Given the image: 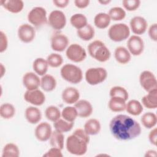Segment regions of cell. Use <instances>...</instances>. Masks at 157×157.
<instances>
[{"mask_svg":"<svg viewBox=\"0 0 157 157\" xmlns=\"http://www.w3.org/2000/svg\"><path fill=\"white\" fill-rule=\"evenodd\" d=\"M15 114V108L10 103H4L0 106V115L6 120L12 118Z\"/></svg>","mask_w":157,"mask_h":157,"instance_id":"34","label":"cell"},{"mask_svg":"<svg viewBox=\"0 0 157 157\" xmlns=\"http://www.w3.org/2000/svg\"><path fill=\"white\" fill-rule=\"evenodd\" d=\"M140 121L143 126L147 129L154 128L157 123V117L155 113L149 112L142 115Z\"/></svg>","mask_w":157,"mask_h":157,"instance_id":"32","label":"cell"},{"mask_svg":"<svg viewBox=\"0 0 157 157\" xmlns=\"http://www.w3.org/2000/svg\"><path fill=\"white\" fill-rule=\"evenodd\" d=\"M109 94L110 97H120L127 101L129 98V94L127 90L120 86H115L111 88Z\"/></svg>","mask_w":157,"mask_h":157,"instance_id":"41","label":"cell"},{"mask_svg":"<svg viewBox=\"0 0 157 157\" xmlns=\"http://www.w3.org/2000/svg\"><path fill=\"white\" fill-rule=\"evenodd\" d=\"M125 10L120 7H113L111 8L108 13L111 20L113 21H120L126 17Z\"/></svg>","mask_w":157,"mask_h":157,"instance_id":"39","label":"cell"},{"mask_svg":"<svg viewBox=\"0 0 157 157\" xmlns=\"http://www.w3.org/2000/svg\"><path fill=\"white\" fill-rule=\"evenodd\" d=\"M89 142V135L83 129L78 128L67 137L66 142V147L69 153L77 156H82L86 153Z\"/></svg>","mask_w":157,"mask_h":157,"instance_id":"2","label":"cell"},{"mask_svg":"<svg viewBox=\"0 0 157 157\" xmlns=\"http://www.w3.org/2000/svg\"><path fill=\"white\" fill-rule=\"evenodd\" d=\"M5 72H6V67L4 66V65L1 63V65H0V77L2 78L4 74H5Z\"/></svg>","mask_w":157,"mask_h":157,"instance_id":"50","label":"cell"},{"mask_svg":"<svg viewBox=\"0 0 157 157\" xmlns=\"http://www.w3.org/2000/svg\"><path fill=\"white\" fill-rule=\"evenodd\" d=\"M98 2L102 5H106L111 2V1L110 0H99L98 1Z\"/></svg>","mask_w":157,"mask_h":157,"instance_id":"51","label":"cell"},{"mask_svg":"<svg viewBox=\"0 0 157 157\" xmlns=\"http://www.w3.org/2000/svg\"><path fill=\"white\" fill-rule=\"evenodd\" d=\"M47 61L49 66L52 67H58L63 63V58L62 56L56 53H52L50 54L47 58Z\"/></svg>","mask_w":157,"mask_h":157,"instance_id":"40","label":"cell"},{"mask_svg":"<svg viewBox=\"0 0 157 157\" xmlns=\"http://www.w3.org/2000/svg\"><path fill=\"white\" fill-rule=\"evenodd\" d=\"M25 118L30 124H37L42 118L41 111L34 106L28 107L25 112Z\"/></svg>","mask_w":157,"mask_h":157,"instance_id":"21","label":"cell"},{"mask_svg":"<svg viewBox=\"0 0 157 157\" xmlns=\"http://www.w3.org/2000/svg\"><path fill=\"white\" fill-rule=\"evenodd\" d=\"M156 156V151L154 150H149L146 151L145 154V156Z\"/></svg>","mask_w":157,"mask_h":157,"instance_id":"49","label":"cell"},{"mask_svg":"<svg viewBox=\"0 0 157 157\" xmlns=\"http://www.w3.org/2000/svg\"><path fill=\"white\" fill-rule=\"evenodd\" d=\"M111 19L107 13L100 12L94 18V24L99 29H105L110 25Z\"/></svg>","mask_w":157,"mask_h":157,"instance_id":"29","label":"cell"},{"mask_svg":"<svg viewBox=\"0 0 157 157\" xmlns=\"http://www.w3.org/2000/svg\"><path fill=\"white\" fill-rule=\"evenodd\" d=\"M139 83L142 88L147 92L157 88L156 76L150 71H144L140 73Z\"/></svg>","mask_w":157,"mask_h":157,"instance_id":"10","label":"cell"},{"mask_svg":"<svg viewBox=\"0 0 157 157\" xmlns=\"http://www.w3.org/2000/svg\"><path fill=\"white\" fill-rule=\"evenodd\" d=\"M41 88L47 92L54 90L56 86V80L55 78L50 74H45L40 78Z\"/></svg>","mask_w":157,"mask_h":157,"instance_id":"25","label":"cell"},{"mask_svg":"<svg viewBox=\"0 0 157 157\" xmlns=\"http://www.w3.org/2000/svg\"><path fill=\"white\" fill-rule=\"evenodd\" d=\"M61 117L67 121L74 122L78 117L77 109L75 107L67 106L63 109L61 112Z\"/></svg>","mask_w":157,"mask_h":157,"instance_id":"38","label":"cell"},{"mask_svg":"<svg viewBox=\"0 0 157 157\" xmlns=\"http://www.w3.org/2000/svg\"><path fill=\"white\" fill-rule=\"evenodd\" d=\"M61 149L56 148V147H53L49 149L45 154L43 155V156L45 157H62L63 155L62 154Z\"/></svg>","mask_w":157,"mask_h":157,"instance_id":"43","label":"cell"},{"mask_svg":"<svg viewBox=\"0 0 157 157\" xmlns=\"http://www.w3.org/2000/svg\"><path fill=\"white\" fill-rule=\"evenodd\" d=\"M24 99L36 106L42 105L45 101L44 93L39 89L34 90H26L24 94Z\"/></svg>","mask_w":157,"mask_h":157,"instance_id":"13","label":"cell"},{"mask_svg":"<svg viewBox=\"0 0 157 157\" xmlns=\"http://www.w3.org/2000/svg\"><path fill=\"white\" fill-rule=\"evenodd\" d=\"M23 84L27 90H34L40 86V78L35 72H28L23 76Z\"/></svg>","mask_w":157,"mask_h":157,"instance_id":"17","label":"cell"},{"mask_svg":"<svg viewBox=\"0 0 157 157\" xmlns=\"http://www.w3.org/2000/svg\"><path fill=\"white\" fill-rule=\"evenodd\" d=\"M107 77V70L102 67H91L86 70L85 78L86 82L90 85H96L101 83Z\"/></svg>","mask_w":157,"mask_h":157,"instance_id":"6","label":"cell"},{"mask_svg":"<svg viewBox=\"0 0 157 157\" xmlns=\"http://www.w3.org/2000/svg\"><path fill=\"white\" fill-rule=\"evenodd\" d=\"M53 4L59 8H64L67 7L69 3V0H53Z\"/></svg>","mask_w":157,"mask_h":157,"instance_id":"48","label":"cell"},{"mask_svg":"<svg viewBox=\"0 0 157 157\" xmlns=\"http://www.w3.org/2000/svg\"><path fill=\"white\" fill-rule=\"evenodd\" d=\"M87 48L89 55L98 61L104 63L110 58L111 53L109 49L101 40H96L91 42Z\"/></svg>","mask_w":157,"mask_h":157,"instance_id":"3","label":"cell"},{"mask_svg":"<svg viewBox=\"0 0 157 157\" xmlns=\"http://www.w3.org/2000/svg\"><path fill=\"white\" fill-rule=\"evenodd\" d=\"M77 36L80 39L85 41H88L92 39L95 34L94 28L90 25L87 24L85 27L77 31Z\"/></svg>","mask_w":157,"mask_h":157,"instance_id":"31","label":"cell"},{"mask_svg":"<svg viewBox=\"0 0 157 157\" xmlns=\"http://www.w3.org/2000/svg\"><path fill=\"white\" fill-rule=\"evenodd\" d=\"M45 115L48 120L54 123L60 118L61 112L56 106L50 105L45 109Z\"/></svg>","mask_w":157,"mask_h":157,"instance_id":"37","label":"cell"},{"mask_svg":"<svg viewBox=\"0 0 157 157\" xmlns=\"http://www.w3.org/2000/svg\"><path fill=\"white\" fill-rule=\"evenodd\" d=\"M74 107L77 109L78 116L82 118H86L90 117L93 113V106L91 104L85 99L78 100Z\"/></svg>","mask_w":157,"mask_h":157,"instance_id":"19","label":"cell"},{"mask_svg":"<svg viewBox=\"0 0 157 157\" xmlns=\"http://www.w3.org/2000/svg\"><path fill=\"white\" fill-rule=\"evenodd\" d=\"M126 112L133 116L139 115L143 111L144 108L142 103L136 99H131L126 104Z\"/></svg>","mask_w":157,"mask_h":157,"instance_id":"28","label":"cell"},{"mask_svg":"<svg viewBox=\"0 0 157 157\" xmlns=\"http://www.w3.org/2000/svg\"><path fill=\"white\" fill-rule=\"evenodd\" d=\"M109 129L112 136L119 140H130L141 133L140 124L129 116L119 114L112 118Z\"/></svg>","mask_w":157,"mask_h":157,"instance_id":"1","label":"cell"},{"mask_svg":"<svg viewBox=\"0 0 157 157\" xmlns=\"http://www.w3.org/2000/svg\"><path fill=\"white\" fill-rule=\"evenodd\" d=\"M142 103L147 109H155L157 107V88L148 91L142 98Z\"/></svg>","mask_w":157,"mask_h":157,"instance_id":"23","label":"cell"},{"mask_svg":"<svg viewBox=\"0 0 157 157\" xmlns=\"http://www.w3.org/2000/svg\"><path fill=\"white\" fill-rule=\"evenodd\" d=\"M49 25L54 29L59 31L63 29L66 25V17L63 12L59 10L52 11L48 18Z\"/></svg>","mask_w":157,"mask_h":157,"instance_id":"9","label":"cell"},{"mask_svg":"<svg viewBox=\"0 0 157 157\" xmlns=\"http://www.w3.org/2000/svg\"><path fill=\"white\" fill-rule=\"evenodd\" d=\"M28 21L36 27H40L48 22L47 11L42 7H33L28 14Z\"/></svg>","mask_w":157,"mask_h":157,"instance_id":"7","label":"cell"},{"mask_svg":"<svg viewBox=\"0 0 157 157\" xmlns=\"http://www.w3.org/2000/svg\"><path fill=\"white\" fill-rule=\"evenodd\" d=\"M148 140L151 144L154 146L156 145L157 142V129L156 128L152 129L148 134Z\"/></svg>","mask_w":157,"mask_h":157,"instance_id":"46","label":"cell"},{"mask_svg":"<svg viewBox=\"0 0 157 157\" xmlns=\"http://www.w3.org/2000/svg\"><path fill=\"white\" fill-rule=\"evenodd\" d=\"M148 36L150 38L155 41H157V24L156 23H153L151 25V26L148 28Z\"/></svg>","mask_w":157,"mask_h":157,"instance_id":"45","label":"cell"},{"mask_svg":"<svg viewBox=\"0 0 157 157\" xmlns=\"http://www.w3.org/2000/svg\"><path fill=\"white\" fill-rule=\"evenodd\" d=\"M0 4L7 11L13 13L20 12L24 7V2L21 0H1Z\"/></svg>","mask_w":157,"mask_h":157,"instance_id":"20","label":"cell"},{"mask_svg":"<svg viewBox=\"0 0 157 157\" xmlns=\"http://www.w3.org/2000/svg\"><path fill=\"white\" fill-rule=\"evenodd\" d=\"M68 37L61 33H55L51 37V47L53 50L61 52L68 47Z\"/></svg>","mask_w":157,"mask_h":157,"instance_id":"14","label":"cell"},{"mask_svg":"<svg viewBox=\"0 0 157 157\" xmlns=\"http://www.w3.org/2000/svg\"><path fill=\"white\" fill-rule=\"evenodd\" d=\"M0 52L2 53L6 50L8 47V39L6 34L3 32H0Z\"/></svg>","mask_w":157,"mask_h":157,"instance_id":"44","label":"cell"},{"mask_svg":"<svg viewBox=\"0 0 157 157\" xmlns=\"http://www.w3.org/2000/svg\"><path fill=\"white\" fill-rule=\"evenodd\" d=\"M20 150L18 146L13 143L6 144L2 149V157H18Z\"/></svg>","mask_w":157,"mask_h":157,"instance_id":"35","label":"cell"},{"mask_svg":"<svg viewBox=\"0 0 157 157\" xmlns=\"http://www.w3.org/2000/svg\"><path fill=\"white\" fill-rule=\"evenodd\" d=\"M74 124V122L67 121L63 118H59V120L53 123V126L55 130L62 133L70 131L72 129Z\"/></svg>","mask_w":157,"mask_h":157,"instance_id":"36","label":"cell"},{"mask_svg":"<svg viewBox=\"0 0 157 157\" xmlns=\"http://www.w3.org/2000/svg\"><path fill=\"white\" fill-rule=\"evenodd\" d=\"M19 39L24 43H30L35 38L36 31L34 27L29 24H22L17 31Z\"/></svg>","mask_w":157,"mask_h":157,"instance_id":"12","label":"cell"},{"mask_svg":"<svg viewBox=\"0 0 157 157\" xmlns=\"http://www.w3.org/2000/svg\"><path fill=\"white\" fill-rule=\"evenodd\" d=\"M90 3V0H75V6L79 9H85L87 7Z\"/></svg>","mask_w":157,"mask_h":157,"instance_id":"47","label":"cell"},{"mask_svg":"<svg viewBox=\"0 0 157 157\" xmlns=\"http://www.w3.org/2000/svg\"><path fill=\"white\" fill-rule=\"evenodd\" d=\"M126 101L124 99L120 97H111L109 101L108 106L112 112H122L126 109Z\"/></svg>","mask_w":157,"mask_h":157,"instance_id":"26","label":"cell"},{"mask_svg":"<svg viewBox=\"0 0 157 157\" xmlns=\"http://www.w3.org/2000/svg\"><path fill=\"white\" fill-rule=\"evenodd\" d=\"M129 25L132 32L138 36L145 33L147 29L148 23L144 17L136 16L131 19Z\"/></svg>","mask_w":157,"mask_h":157,"instance_id":"16","label":"cell"},{"mask_svg":"<svg viewBox=\"0 0 157 157\" xmlns=\"http://www.w3.org/2000/svg\"><path fill=\"white\" fill-rule=\"evenodd\" d=\"M50 144L53 147H56L63 150L64 144V136L63 133L56 130L53 131L50 138Z\"/></svg>","mask_w":157,"mask_h":157,"instance_id":"33","label":"cell"},{"mask_svg":"<svg viewBox=\"0 0 157 157\" xmlns=\"http://www.w3.org/2000/svg\"><path fill=\"white\" fill-rule=\"evenodd\" d=\"M140 3L139 0H124L122 1L123 6L128 11L136 10L139 7Z\"/></svg>","mask_w":157,"mask_h":157,"instance_id":"42","label":"cell"},{"mask_svg":"<svg viewBox=\"0 0 157 157\" xmlns=\"http://www.w3.org/2000/svg\"><path fill=\"white\" fill-rule=\"evenodd\" d=\"M101 128L99 121L96 118H91L85 122L83 129L89 136H94L99 133Z\"/></svg>","mask_w":157,"mask_h":157,"instance_id":"24","label":"cell"},{"mask_svg":"<svg viewBox=\"0 0 157 157\" xmlns=\"http://www.w3.org/2000/svg\"><path fill=\"white\" fill-rule=\"evenodd\" d=\"M127 47L131 55L139 56L144 52V42L140 36L132 35L128 40Z\"/></svg>","mask_w":157,"mask_h":157,"instance_id":"11","label":"cell"},{"mask_svg":"<svg viewBox=\"0 0 157 157\" xmlns=\"http://www.w3.org/2000/svg\"><path fill=\"white\" fill-rule=\"evenodd\" d=\"M61 98L63 101L67 104H75L79 100L80 92L77 88L69 86L63 91Z\"/></svg>","mask_w":157,"mask_h":157,"instance_id":"18","label":"cell"},{"mask_svg":"<svg viewBox=\"0 0 157 157\" xmlns=\"http://www.w3.org/2000/svg\"><path fill=\"white\" fill-rule=\"evenodd\" d=\"M66 55L69 60L74 63H80L85 59L86 52L80 45L72 44L66 48Z\"/></svg>","mask_w":157,"mask_h":157,"instance_id":"8","label":"cell"},{"mask_svg":"<svg viewBox=\"0 0 157 157\" xmlns=\"http://www.w3.org/2000/svg\"><path fill=\"white\" fill-rule=\"evenodd\" d=\"M130 35V29L125 23H115L108 30V36L113 42H121L127 39Z\"/></svg>","mask_w":157,"mask_h":157,"instance_id":"5","label":"cell"},{"mask_svg":"<svg viewBox=\"0 0 157 157\" xmlns=\"http://www.w3.org/2000/svg\"><path fill=\"white\" fill-rule=\"evenodd\" d=\"M48 64L46 59L43 58H36L33 63V68L34 72L38 75L43 76L48 71Z\"/></svg>","mask_w":157,"mask_h":157,"instance_id":"27","label":"cell"},{"mask_svg":"<svg viewBox=\"0 0 157 157\" xmlns=\"http://www.w3.org/2000/svg\"><path fill=\"white\" fill-rule=\"evenodd\" d=\"M70 23L73 27L78 30L85 27L88 24V20L85 15L77 13L71 16L70 18Z\"/></svg>","mask_w":157,"mask_h":157,"instance_id":"30","label":"cell"},{"mask_svg":"<svg viewBox=\"0 0 157 157\" xmlns=\"http://www.w3.org/2000/svg\"><path fill=\"white\" fill-rule=\"evenodd\" d=\"M51 125L47 122H42L36 128L34 134L36 139L40 142H45L50 139L52 134Z\"/></svg>","mask_w":157,"mask_h":157,"instance_id":"15","label":"cell"},{"mask_svg":"<svg viewBox=\"0 0 157 157\" xmlns=\"http://www.w3.org/2000/svg\"><path fill=\"white\" fill-rule=\"evenodd\" d=\"M114 57L118 63L126 64L130 61L131 55L126 47L119 46L117 47L114 51Z\"/></svg>","mask_w":157,"mask_h":157,"instance_id":"22","label":"cell"},{"mask_svg":"<svg viewBox=\"0 0 157 157\" xmlns=\"http://www.w3.org/2000/svg\"><path fill=\"white\" fill-rule=\"evenodd\" d=\"M60 74L64 80L73 84L80 83L83 78L82 69L72 64H64L61 68Z\"/></svg>","mask_w":157,"mask_h":157,"instance_id":"4","label":"cell"}]
</instances>
